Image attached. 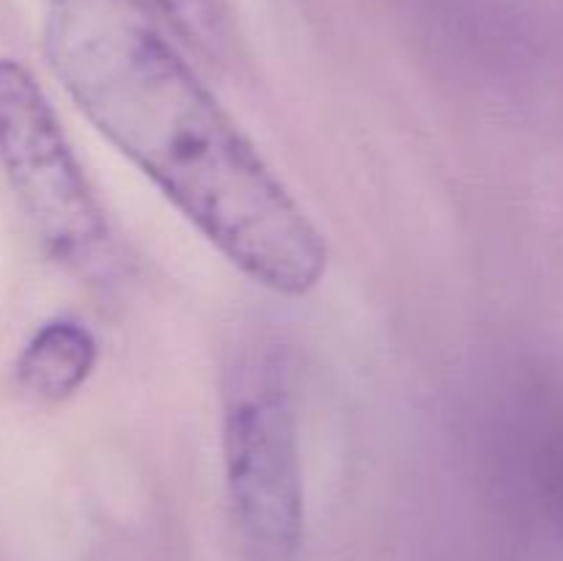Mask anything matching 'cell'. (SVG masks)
Wrapping results in <instances>:
<instances>
[{
    "mask_svg": "<svg viewBox=\"0 0 563 561\" xmlns=\"http://www.w3.org/2000/svg\"><path fill=\"white\" fill-rule=\"evenodd\" d=\"M176 31L209 58L229 53V22L220 0H154Z\"/></svg>",
    "mask_w": 563,
    "mask_h": 561,
    "instance_id": "5",
    "label": "cell"
},
{
    "mask_svg": "<svg viewBox=\"0 0 563 561\" xmlns=\"http://www.w3.org/2000/svg\"><path fill=\"white\" fill-rule=\"evenodd\" d=\"M44 53L77 108L264 289L302 297L328 245L168 42L146 0H49Z\"/></svg>",
    "mask_w": 563,
    "mask_h": 561,
    "instance_id": "1",
    "label": "cell"
},
{
    "mask_svg": "<svg viewBox=\"0 0 563 561\" xmlns=\"http://www.w3.org/2000/svg\"><path fill=\"white\" fill-rule=\"evenodd\" d=\"M225 498L251 561H291L302 539L295 366L284 344L242 352L223 383Z\"/></svg>",
    "mask_w": 563,
    "mask_h": 561,
    "instance_id": "2",
    "label": "cell"
},
{
    "mask_svg": "<svg viewBox=\"0 0 563 561\" xmlns=\"http://www.w3.org/2000/svg\"><path fill=\"white\" fill-rule=\"evenodd\" d=\"M97 366V339L77 319L44 322L16 361L22 391L38 402H64L86 385Z\"/></svg>",
    "mask_w": 563,
    "mask_h": 561,
    "instance_id": "4",
    "label": "cell"
},
{
    "mask_svg": "<svg viewBox=\"0 0 563 561\" xmlns=\"http://www.w3.org/2000/svg\"><path fill=\"white\" fill-rule=\"evenodd\" d=\"M0 163L44 251L88 280L119 270V242L36 77L0 58Z\"/></svg>",
    "mask_w": 563,
    "mask_h": 561,
    "instance_id": "3",
    "label": "cell"
}]
</instances>
